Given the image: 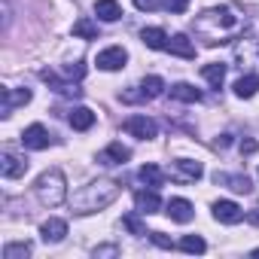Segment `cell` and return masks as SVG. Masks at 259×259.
Here are the masks:
<instances>
[{"mask_svg":"<svg viewBox=\"0 0 259 259\" xmlns=\"http://www.w3.org/2000/svg\"><path fill=\"white\" fill-rule=\"evenodd\" d=\"M244 31H247V16H244L235 4L210 7V10L198 13L195 22H192V34H195L204 46H210V49L238 40Z\"/></svg>","mask_w":259,"mask_h":259,"instance_id":"1","label":"cell"},{"mask_svg":"<svg viewBox=\"0 0 259 259\" xmlns=\"http://www.w3.org/2000/svg\"><path fill=\"white\" fill-rule=\"evenodd\" d=\"M122 192V183L119 180H110V177H101V180H92L89 186H82L73 198H70V210L85 217V213H98L104 207H110Z\"/></svg>","mask_w":259,"mask_h":259,"instance_id":"2","label":"cell"},{"mask_svg":"<svg viewBox=\"0 0 259 259\" xmlns=\"http://www.w3.org/2000/svg\"><path fill=\"white\" fill-rule=\"evenodd\" d=\"M37 198L46 204V207H58V204H64L67 201V177L58 171V168H52V171H43L40 177H37Z\"/></svg>","mask_w":259,"mask_h":259,"instance_id":"3","label":"cell"},{"mask_svg":"<svg viewBox=\"0 0 259 259\" xmlns=\"http://www.w3.org/2000/svg\"><path fill=\"white\" fill-rule=\"evenodd\" d=\"M165 92V79L162 76H147L138 89H128V92H122L119 95V101L122 104H141V101H156L159 95Z\"/></svg>","mask_w":259,"mask_h":259,"instance_id":"4","label":"cell"},{"mask_svg":"<svg viewBox=\"0 0 259 259\" xmlns=\"http://www.w3.org/2000/svg\"><path fill=\"white\" fill-rule=\"evenodd\" d=\"M122 128L132 138H141V141H153L156 135H159V125L150 119V116H128L125 122H122Z\"/></svg>","mask_w":259,"mask_h":259,"instance_id":"5","label":"cell"},{"mask_svg":"<svg viewBox=\"0 0 259 259\" xmlns=\"http://www.w3.org/2000/svg\"><path fill=\"white\" fill-rule=\"evenodd\" d=\"M22 144H25V150H46L49 144H55V135H49L46 132V125H28L25 132H22Z\"/></svg>","mask_w":259,"mask_h":259,"instance_id":"6","label":"cell"},{"mask_svg":"<svg viewBox=\"0 0 259 259\" xmlns=\"http://www.w3.org/2000/svg\"><path fill=\"white\" fill-rule=\"evenodd\" d=\"M171 180H177V183H195L201 174H204V168H201V162H192V159H177L174 165H171Z\"/></svg>","mask_w":259,"mask_h":259,"instance_id":"7","label":"cell"},{"mask_svg":"<svg viewBox=\"0 0 259 259\" xmlns=\"http://www.w3.org/2000/svg\"><path fill=\"white\" fill-rule=\"evenodd\" d=\"M40 79H43L49 89H55L58 95H64V98H79V95H82V89H79L76 82H70V79H61L55 70H46V67H43V70H40Z\"/></svg>","mask_w":259,"mask_h":259,"instance_id":"8","label":"cell"},{"mask_svg":"<svg viewBox=\"0 0 259 259\" xmlns=\"http://www.w3.org/2000/svg\"><path fill=\"white\" fill-rule=\"evenodd\" d=\"M213 220H217V223H226V226H235V223L244 220V210H241L235 201L220 198V201H213Z\"/></svg>","mask_w":259,"mask_h":259,"instance_id":"9","label":"cell"},{"mask_svg":"<svg viewBox=\"0 0 259 259\" xmlns=\"http://www.w3.org/2000/svg\"><path fill=\"white\" fill-rule=\"evenodd\" d=\"M0 98H4V107H0V116H13V110L16 107H22V104H28L31 101V89H0Z\"/></svg>","mask_w":259,"mask_h":259,"instance_id":"10","label":"cell"},{"mask_svg":"<svg viewBox=\"0 0 259 259\" xmlns=\"http://www.w3.org/2000/svg\"><path fill=\"white\" fill-rule=\"evenodd\" d=\"M213 183H217V186H229V189L238 192V195H247V192L253 189V183H250L247 174H226V171H217V174H213Z\"/></svg>","mask_w":259,"mask_h":259,"instance_id":"11","label":"cell"},{"mask_svg":"<svg viewBox=\"0 0 259 259\" xmlns=\"http://www.w3.org/2000/svg\"><path fill=\"white\" fill-rule=\"evenodd\" d=\"M28 171V159H22V156H16V153H4L0 156V174H4L7 180H16V177H22Z\"/></svg>","mask_w":259,"mask_h":259,"instance_id":"12","label":"cell"},{"mask_svg":"<svg viewBox=\"0 0 259 259\" xmlns=\"http://www.w3.org/2000/svg\"><path fill=\"white\" fill-rule=\"evenodd\" d=\"M125 61H128V52L122 46H110V49L98 52V67L101 70H122Z\"/></svg>","mask_w":259,"mask_h":259,"instance_id":"13","label":"cell"},{"mask_svg":"<svg viewBox=\"0 0 259 259\" xmlns=\"http://www.w3.org/2000/svg\"><path fill=\"white\" fill-rule=\"evenodd\" d=\"M128 159H132V150L128 147H122V144H110L107 150H101L98 153V165H125Z\"/></svg>","mask_w":259,"mask_h":259,"instance_id":"14","label":"cell"},{"mask_svg":"<svg viewBox=\"0 0 259 259\" xmlns=\"http://www.w3.org/2000/svg\"><path fill=\"white\" fill-rule=\"evenodd\" d=\"M135 204H138V210L144 213V217H150V213H156L159 207H162V198H159V189H138L135 192Z\"/></svg>","mask_w":259,"mask_h":259,"instance_id":"15","label":"cell"},{"mask_svg":"<svg viewBox=\"0 0 259 259\" xmlns=\"http://www.w3.org/2000/svg\"><path fill=\"white\" fill-rule=\"evenodd\" d=\"M168 217H171L174 223H192L195 207H192L186 198H171V201H168Z\"/></svg>","mask_w":259,"mask_h":259,"instance_id":"16","label":"cell"},{"mask_svg":"<svg viewBox=\"0 0 259 259\" xmlns=\"http://www.w3.org/2000/svg\"><path fill=\"white\" fill-rule=\"evenodd\" d=\"M40 235H43L46 244H58V241H64V235H67V223L52 217V220H46V223L40 226Z\"/></svg>","mask_w":259,"mask_h":259,"instance_id":"17","label":"cell"},{"mask_svg":"<svg viewBox=\"0 0 259 259\" xmlns=\"http://www.w3.org/2000/svg\"><path fill=\"white\" fill-rule=\"evenodd\" d=\"M168 52H171V55H180V58H186V61L195 58V46H192V40H189L186 34H174V37L168 40Z\"/></svg>","mask_w":259,"mask_h":259,"instance_id":"18","label":"cell"},{"mask_svg":"<svg viewBox=\"0 0 259 259\" xmlns=\"http://www.w3.org/2000/svg\"><path fill=\"white\" fill-rule=\"evenodd\" d=\"M67 122L76 128V132H89V128L95 125V113H92L89 107H73V110L67 113Z\"/></svg>","mask_w":259,"mask_h":259,"instance_id":"19","label":"cell"},{"mask_svg":"<svg viewBox=\"0 0 259 259\" xmlns=\"http://www.w3.org/2000/svg\"><path fill=\"white\" fill-rule=\"evenodd\" d=\"M168 92H171L174 101H183V104H198V101L204 98V95H201L195 85H189V82H177V85H171Z\"/></svg>","mask_w":259,"mask_h":259,"instance_id":"20","label":"cell"},{"mask_svg":"<svg viewBox=\"0 0 259 259\" xmlns=\"http://www.w3.org/2000/svg\"><path fill=\"white\" fill-rule=\"evenodd\" d=\"M95 16L101 22H119L122 19V7L116 4V0H98V4H95Z\"/></svg>","mask_w":259,"mask_h":259,"instance_id":"21","label":"cell"},{"mask_svg":"<svg viewBox=\"0 0 259 259\" xmlns=\"http://www.w3.org/2000/svg\"><path fill=\"white\" fill-rule=\"evenodd\" d=\"M138 180H141L144 186H150V189H159V186L165 183V171H162L159 165H144V168L138 171Z\"/></svg>","mask_w":259,"mask_h":259,"instance_id":"22","label":"cell"},{"mask_svg":"<svg viewBox=\"0 0 259 259\" xmlns=\"http://www.w3.org/2000/svg\"><path fill=\"white\" fill-rule=\"evenodd\" d=\"M141 40H144L150 49H156V52L168 49V34H165L162 28H144V31H141Z\"/></svg>","mask_w":259,"mask_h":259,"instance_id":"23","label":"cell"},{"mask_svg":"<svg viewBox=\"0 0 259 259\" xmlns=\"http://www.w3.org/2000/svg\"><path fill=\"white\" fill-rule=\"evenodd\" d=\"M256 92H259V73H247V76H241L235 82V95L238 98H253Z\"/></svg>","mask_w":259,"mask_h":259,"instance_id":"24","label":"cell"},{"mask_svg":"<svg viewBox=\"0 0 259 259\" xmlns=\"http://www.w3.org/2000/svg\"><path fill=\"white\" fill-rule=\"evenodd\" d=\"M201 76H204L213 89H220V85H223V79H226V64L210 61V64H204V67H201Z\"/></svg>","mask_w":259,"mask_h":259,"instance_id":"25","label":"cell"},{"mask_svg":"<svg viewBox=\"0 0 259 259\" xmlns=\"http://www.w3.org/2000/svg\"><path fill=\"white\" fill-rule=\"evenodd\" d=\"M177 247H180L183 253H204V250H207V244H204L201 235H183Z\"/></svg>","mask_w":259,"mask_h":259,"instance_id":"26","label":"cell"},{"mask_svg":"<svg viewBox=\"0 0 259 259\" xmlns=\"http://www.w3.org/2000/svg\"><path fill=\"white\" fill-rule=\"evenodd\" d=\"M73 37H82V40H98V28L92 19H79L73 22Z\"/></svg>","mask_w":259,"mask_h":259,"instance_id":"27","label":"cell"},{"mask_svg":"<svg viewBox=\"0 0 259 259\" xmlns=\"http://www.w3.org/2000/svg\"><path fill=\"white\" fill-rule=\"evenodd\" d=\"M122 226L132 232V235H147V229H144V223H141V210L125 213V217H122Z\"/></svg>","mask_w":259,"mask_h":259,"instance_id":"28","label":"cell"},{"mask_svg":"<svg viewBox=\"0 0 259 259\" xmlns=\"http://www.w3.org/2000/svg\"><path fill=\"white\" fill-rule=\"evenodd\" d=\"M31 256V244H7L4 247V259H25Z\"/></svg>","mask_w":259,"mask_h":259,"instance_id":"29","label":"cell"},{"mask_svg":"<svg viewBox=\"0 0 259 259\" xmlns=\"http://www.w3.org/2000/svg\"><path fill=\"white\" fill-rule=\"evenodd\" d=\"M64 73H67V79L79 82V79L85 76V64H82V61H73V64H67V67H64Z\"/></svg>","mask_w":259,"mask_h":259,"instance_id":"30","label":"cell"},{"mask_svg":"<svg viewBox=\"0 0 259 259\" xmlns=\"http://www.w3.org/2000/svg\"><path fill=\"white\" fill-rule=\"evenodd\" d=\"M162 4H165V10L174 13V16H180V13L189 10V0H162Z\"/></svg>","mask_w":259,"mask_h":259,"instance_id":"31","label":"cell"},{"mask_svg":"<svg viewBox=\"0 0 259 259\" xmlns=\"http://www.w3.org/2000/svg\"><path fill=\"white\" fill-rule=\"evenodd\" d=\"M150 238H153V244H159L162 250H174V241H171L168 235H162V232H150Z\"/></svg>","mask_w":259,"mask_h":259,"instance_id":"32","label":"cell"},{"mask_svg":"<svg viewBox=\"0 0 259 259\" xmlns=\"http://www.w3.org/2000/svg\"><path fill=\"white\" fill-rule=\"evenodd\" d=\"M135 7H138V10H147V13H153V10H162L165 4H159V0H135Z\"/></svg>","mask_w":259,"mask_h":259,"instance_id":"33","label":"cell"},{"mask_svg":"<svg viewBox=\"0 0 259 259\" xmlns=\"http://www.w3.org/2000/svg\"><path fill=\"white\" fill-rule=\"evenodd\" d=\"M256 150H259V144H256L253 138H244V141H241V156H253Z\"/></svg>","mask_w":259,"mask_h":259,"instance_id":"34","label":"cell"},{"mask_svg":"<svg viewBox=\"0 0 259 259\" xmlns=\"http://www.w3.org/2000/svg\"><path fill=\"white\" fill-rule=\"evenodd\" d=\"M92 253L95 256H119V247L116 244H104V247H95Z\"/></svg>","mask_w":259,"mask_h":259,"instance_id":"35","label":"cell"},{"mask_svg":"<svg viewBox=\"0 0 259 259\" xmlns=\"http://www.w3.org/2000/svg\"><path fill=\"white\" fill-rule=\"evenodd\" d=\"M229 147H232V135H229V132L213 141V150H229Z\"/></svg>","mask_w":259,"mask_h":259,"instance_id":"36","label":"cell"},{"mask_svg":"<svg viewBox=\"0 0 259 259\" xmlns=\"http://www.w3.org/2000/svg\"><path fill=\"white\" fill-rule=\"evenodd\" d=\"M247 223H253V226H259V201L247 210Z\"/></svg>","mask_w":259,"mask_h":259,"instance_id":"37","label":"cell"},{"mask_svg":"<svg viewBox=\"0 0 259 259\" xmlns=\"http://www.w3.org/2000/svg\"><path fill=\"white\" fill-rule=\"evenodd\" d=\"M253 256H259V247H256V250H253Z\"/></svg>","mask_w":259,"mask_h":259,"instance_id":"38","label":"cell"}]
</instances>
